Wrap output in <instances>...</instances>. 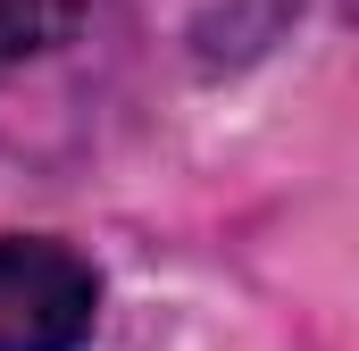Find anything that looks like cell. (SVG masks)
<instances>
[{"mask_svg": "<svg viewBox=\"0 0 359 351\" xmlns=\"http://www.w3.org/2000/svg\"><path fill=\"white\" fill-rule=\"evenodd\" d=\"M76 25V0H0V67H25L42 51H59Z\"/></svg>", "mask_w": 359, "mask_h": 351, "instance_id": "2", "label": "cell"}, {"mask_svg": "<svg viewBox=\"0 0 359 351\" xmlns=\"http://www.w3.org/2000/svg\"><path fill=\"white\" fill-rule=\"evenodd\" d=\"M100 276L59 234H0V351H84Z\"/></svg>", "mask_w": 359, "mask_h": 351, "instance_id": "1", "label": "cell"}]
</instances>
